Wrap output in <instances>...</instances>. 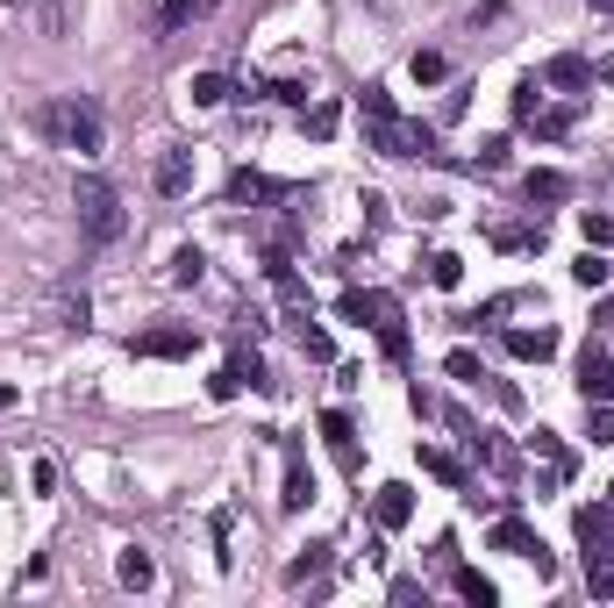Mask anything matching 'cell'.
Instances as JSON below:
<instances>
[{
    "label": "cell",
    "instance_id": "cell-39",
    "mask_svg": "<svg viewBox=\"0 0 614 608\" xmlns=\"http://www.w3.org/2000/svg\"><path fill=\"white\" fill-rule=\"evenodd\" d=\"M265 93H272V101H286V107H307V87H300V79H279V87H265Z\"/></svg>",
    "mask_w": 614,
    "mask_h": 608
},
{
    "label": "cell",
    "instance_id": "cell-44",
    "mask_svg": "<svg viewBox=\"0 0 614 608\" xmlns=\"http://www.w3.org/2000/svg\"><path fill=\"white\" fill-rule=\"evenodd\" d=\"M607 502H614V494H607Z\"/></svg>",
    "mask_w": 614,
    "mask_h": 608
},
{
    "label": "cell",
    "instance_id": "cell-32",
    "mask_svg": "<svg viewBox=\"0 0 614 608\" xmlns=\"http://www.w3.org/2000/svg\"><path fill=\"white\" fill-rule=\"evenodd\" d=\"M428 279H436V287H458V279H464V258L436 251V258H428Z\"/></svg>",
    "mask_w": 614,
    "mask_h": 608
},
{
    "label": "cell",
    "instance_id": "cell-9",
    "mask_svg": "<svg viewBox=\"0 0 614 608\" xmlns=\"http://www.w3.org/2000/svg\"><path fill=\"white\" fill-rule=\"evenodd\" d=\"M529 458H536V472H543V494H558V486L572 480V452H564L558 430H536L529 436Z\"/></svg>",
    "mask_w": 614,
    "mask_h": 608
},
{
    "label": "cell",
    "instance_id": "cell-6",
    "mask_svg": "<svg viewBox=\"0 0 614 608\" xmlns=\"http://www.w3.org/2000/svg\"><path fill=\"white\" fill-rule=\"evenodd\" d=\"M494 552H508V558H529V566H536V580H550V573H558V558H550V544L536 537V530H529L522 516H494Z\"/></svg>",
    "mask_w": 614,
    "mask_h": 608
},
{
    "label": "cell",
    "instance_id": "cell-2",
    "mask_svg": "<svg viewBox=\"0 0 614 608\" xmlns=\"http://www.w3.org/2000/svg\"><path fill=\"white\" fill-rule=\"evenodd\" d=\"M43 129H51L65 151H79V157H101V143H107V122H101V107L86 101V93H57V101L43 107Z\"/></svg>",
    "mask_w": 614,
    "mask_h": 608
},
{
    "label": "cell",
    "instance_id": "cell-34",
    "mask_svg": "<svg viewBox=\"0 0 614 608\" xmlns=\"http://www.w3.org/2000/svg\"><path fill=\"white\" fill-rule=\"evenodd\" d=\"M444 51H414V79H422V87H436V79H444Z\"/></svg>",
    "mask_w": 614,
    "mask_h": 608
},
{
    "label": "cell",
    "instance_id": "cell-1",
    "mask_svg": "<svg viewBox=\"0 0 614 608\" xmlns=\"http://www.w3.org/2000/svg\"><path fill=\"white\" fill-rule=\"evenodd\" d=\"M358 115H364V143H372L379 157H436V129H428V122H408L386 101V87H364Z\"/></svg>",
    "mask_w": 614,
    "mask_h": 608
},
{
    "label": "cell",
    "instance_id": "cell-24",
    "mask_svg": "<svg viewBox=\"0 0 614 608\" xmlns=\"http://www.w3.org/2000/svg\"><path fill=\"white\" fill-rule=\"evenodd\" d=\"M187 93H193V107H222L236 87H229L222 72H193V87H187Z\"/></svg>",
    "mask_w": 614,
    "mask_h": 608
},
{
    "label": "cell",
    "instance_id": "cell-37",
    "mask_svg": "<svg viewBox=\"0 0 614 608\" xmlns=\"http://www.w3.org/2000/svg\"><path fill=\"white\" fill-rule=\"evenodd\" d=\"M307 137H336V107H307Z\"/></svg>",
    "mask_w": 614,
    "mask_h": 608
},
{
    "label": "cell",
    "instance_id": "cell-35",
    "mask_svg": "<svg viewBox=\"0 0 614 608\" xmlns=\"http://www.w3.org/2000/svg\"><path fill=\"white\" fill-rule=\"evenodd\" d=\"M536 107H543V87H536V79H522V87H514V122H529Z\"/></svg>",
    "mask_w": 614,
    "mask_h": 608
},
{
    "label": "cell",
    "instance_id": "cell-18",
    "mask_svg": "<svg viewBox=\"0 0 614 608\" xmlns=\"http://www.w3.org/2000/svg\"><path fill=\"white\" fill-rule=\"evenodd\" d=\"M543 215H536V223H494V243L500 251H543Z\"/></svg>",
    "mask_w": 614,
    "mask_h": 608
},
{
    "label": "cell",
    "instance_id": "cell-42",
    "mask_svg": "<svg viewBox=\"0 0 614 608\" xmlns=\"http://www.w3.org/2000/svg\"><path fill=\"white\" fill-rule=\"evenodd\" d=\"M586 8H593V15H614V0H586Z\"/></svg>",
    "mask_w": 614,
    "mask_h": 608
},
{
    "label": "cell",
    "instance_id": "cell-43",
    "mask_svg": "<svg viewBox=\"0 0 614 608\" xmlns=\"http://www.w3.org/2000/svg\"><path fill=\"white\" fill-rule=\"evenodd\" d=\"M8 8H29V0H8Z\"/></svg>",
    "mask_w": 614,
    "mask_h": 608
},
{
    "label": "cell",
    "instance_id": "cell-38",
    "mask_svg": "<svg viewBox=\"0 0 614 608\" xmlns=\"http://www.w3.org/2000/svg\"><path fill=\"white\" fill-rule=\"evenodd\" d=\"M29 486H36V494H57V466H51V458H36V466H29Z\"/></svg>",
    "mask_w": 614,
    "mask_h": 608
},
{
    "label": "cell",
    "instance_id": "cell-29",
    "mask_svg": "<svg viewBox=\"0 0 614 608\" xmlns=\"http://www.w3.org/2000/svg\"><path fill=\"white\" fill-rule=\"evenodd\" d=\"M586 430L593 444H614V401H586Z\"/></svg>",
    "mask_w": 614,
    "mask_h": 608
},
{
    "label": "cell",
    "instance_id": "cell-5",
    "mask_svg": "<svg viewBox=\"0 0 614 608\" xmlns=\"http://www.w3.org/2000/svg\"><path fill=\"white\" fill-rule=\"evenodd\" d=\"M343 315H350V322H372L379 330V344H386V358L393 365H408V322H400V301L393 294H343Z\"/></svg>",
    "mask_w": 614,
    "mask_h": 608
},
{
    "label": "cell",
    "instance_id": "cell-8",
    "mask_svg": "<svg viewBox=\"0 0 614 608\" xmlns=\"http://www.w3.org/2000/svg\"><path fill=\"white\" fill-rule=\"evenodd\" d=\"M201 351V330L193 322H157V330L137 337V358H193Z\"/></svg>",
    "mask_w": 614,
    "mask_h": 608
},
{
    "label": "cell",
    "instance_id": "cell-7",
    "mask_svg": "<svg viewBox=\"0 0 614 608\" xmlns=\"http://www.w3.org/2000/svg\"><path fill=\"white\" fill-rule=\"evenodd\" d=\"M464 444H472V458H478L486 472H494L500 486H514V480H522V452H514V444H508L500 430H472Z\"/></svg>",
    "mask_w": 614,
    "mask_h": 608
},
{
    "label": "cell",
    "instance_id": "cell-25",
    "mask_svg": "<svg viewBox=\"0 0 614 608\" xmlns=\"http://www.w3.org/2000/svg\"><path fill=\"white\" fill-rule=\"evenodd\" d=\"M529 129H536L543 143H564V137H572V107H536Z\"/></svg>",
    "mask_w": 614,
    "mask_h": 608
},
{
    "label": "cell",
    "instance_id": "cell-23",
    "mask_svg": "<svg viewBox=\"0 0 614 608\" xmlns=\"http://www.w3.org/2000/svg\"><path fill=\"white\" fill-rule=\"evenodd\" d=\"M322 436L336 444L343 466H358V436H350V416H343V408H329V416H322Z\"/></svg>",
    "mask_w": 614,
    "mask_h": 608
},
{
    "label": "cell",
    "instance_id": "cell-31",
    "mask_svg": "<svg viewBox=\"0 0 614 608\" xmlns=\"http://www.w3.org/2000/svg\"><path fill=\"white\" fill-rule=\"evenodd\" d=\"M500 165H508V137H486L472 157V173H500Z\"/></svg>",
    "mask_w": 614,
    "mask_h": 608
},
{
    "label": "cell",
    "instance_id": "cell-14",
    "mask_svg": "<svg viewBox=\"0 0 614 608\" xmlns=\"http://www.w3.org/2000/svg\"><path fill=\"white\" fill-rule=\"evenodd\" d=\"M408 516H414V494H408L400 480H393V486H379V494H372V522H379V530H400Z\"/></svg>",
    "mask_w": 614,
    "mask_h": 608
},
{
    "label": "cell",
    "instance_id": "cell-11",
    "mask_svg": "<svg viewBox=\"0 0 614 608\" xmlns=\"http://www.w3.org/2000/svg\"><path fill=\"white\" fill-rule=\"evenodd\" d=\"M579 394L586 401H614V358H607V344H586L579 351Z\"/></svg>",
    "mask_w": 614,
    "mask_h": 608
},
{
    "label": "cell",
    "instance_id": "cell-15",
    "mask_svg": "<svg viewBox=\"0 0 614 608\" xmlns=\"http://www.w3.org/2000/svg\"><path fill=\"white\" fill-rule=\"evenodd\" d=\"M315 502V480H307V458L300 444H286V486H279V508H307Z\"/></svg>",
    "mask_w": 614,
    "mask_h": 608
},
{
    "label": "cell",
    "instance_id": "cell-10",
    "mask_svg": "<svg viewBox=\"0 0 614 608\" xmlns=\"http://www.w3.org/2000/svg\"><path fill=\"white\" fill-rule=\"evenodd\" d=\"M243 387H272V380H265V365H257L251 351H236V358H229L222 372H215V380H207V394H215V401H236Z\"/></svg>",
    "mask_w": 614,
    "mask_h": 608
},
{
    "label": "cell",
    "instance_id": "cell-40",
    "mask_svg": "<svg viewBox=\"0 0 614 608\" xmlns=\"http://www.w3.org/2000/svg\"><path fill=\"white\" fill-rule=\"evenodd\" d=\"M593 330H600V337H614V301H600V308H593Z\"/></svg>",
    "mask_w": 614,
    "mask_h": 608
},
{
    "label": "cell",
    "instance_id": "cell-22",
    "mask_svg": "<svg viewBox=\"0 0 614 608\" xmlns=\"http://www.w3.org/2000/svg\"><path fill=\"white\" fill-rule=\"evenodd\" d=\"M322 573H329V544H307V552L286 566V587H315Z\"/></svg>",
    "mask_w": 614,
    "mask_h": 608
},
{
    "label": "cell",
    "instance_id": "cell-41",
    "mask_svg": "<svg viewBox=\"0 0 614 608\" xmlns=\"http://www.w3.org/2000/svg\"><path fill=\"white\" fill-rule=\"evenodd\" d=\"M593 79H600V87H614V51H607V58H600V65H593Z\"/></svg>",
    "mask_w": 614,
    "mask_h": 608
},
{
    "label": "cell",
    "instance_id": "cell-28",
    "mask_svg": "<svg viewBox=\"0 0 614 608\" xmlns=\"http://www.w3.org/2000/svg\"><path fill=\"white\" fill-rule=\"evenodd\" d=\"M444 372H450V380H464V387H478V380H486L478 351H450V358H444Z\"/></svg>",
    "mask_w": 614,
    "mask_h": 608
},
{
    "label": "cell",
    "instance_id": "cell-3",
    "mask_svg": "<svg viewBox=\"0 0 614 608\" xmlns=\"http://www.w3.org/2000/svg\"><path fill=\"white\" fill-rule=\"evenodd\" d=\"M572 530H579V552H586V594H614V502L579 508Z\"/></svg>",
    "mask_w": 614,
    "mask_h": 608
},
{
    "label": "cell",
    "instance_id": "cell-4",
    "mask_svg": "<svg viewBox=\"0 0 614 608\" xmlns=\"http://www.w3.org/2000/svg\"><path fill=\"white\" fill-rule=\"evenodd\" d=\"M72 208H79V229H86L93 243H115L121 229H129V215H121V193L107 187V179H93V173L72 187Z\"/></svg>",
    "mask_w": 614,
    "mask_h": 608
},
{
    "label": "cell",
    "instance_id": "cell-13",
    "mask_svg": "<svg viewBox=\"0 0 614 608\" xmlns=\"http://www.w3.org/2000/svg\"><path fill=\"white\" fill-rule=\"evenodd\" d=\"M157 193H165V201H187L193 193V151H165L157 157Z\"/></svg>",
    "mask_w": 614,
    "mask_h": 608
},
{
    "label": "cell",
    "instance_id": "cell-30",
    "mask_svg": "<svg viewBox=\"0 0 614 608\" xmlns=\"http://www.w3.org/2000/svg\"><path fill=\"white\" fill-rule=\"evenodd\" d=\"M458 594H464V601H478V608H494V580H486V573H472V566L458 573Z\"/></svg>",
    "mask_w": 614,
    "mask_h": 608
},
{
    "label": "cell",
    "instance_id": "cell-19",
    "mask_svg": "<svg viewBox=\"0 0 614 608\" xmlns=\"http://www.w3.org/2000/svg\"><path fill=\"white\" fill-rule=\"evenodd\" d=\"M508 351L522 365H543L550 351H558V330H508Z\"/></svg>",
    "mask_w": 614,
    "mask_h": 608
},
{
    "label": "cell",
    "instance_id": "cell-12",
    "mask_svg": "<svg viewBox=\"0 0 614 608\" xmlns=\"http://www.w3.org/2000/svg\"><path fill=\"white\" fill-rule=\"evenodd\" d=\"M543 87H558V93H579V87H593V65H586L579 51H558L543 65Z\"/></svg>",
    "mask_w": 614,
    "mask_h": 608
},
{
    "label": "cell",
    "instance_id": "cell-16",
    "mask_svg": "<svg viewBox=\"0 0 614 608\" xmlns=\"http://www.w3.org/2000/svg\"><path fill=\"white\" fill-rule=\"evenodd\" d=\"M229 201H236V208H257V201H286V187L265 179V173H236L229 179Z\"/></svg>",
    "mask_w": 614,
    "mask_h": 608
},
{
    "label": "cell",
    "instance_id": "cell-17",
    "mask_svg": "<svg viewBox=\"0 0 614 608\" xmlns=\"http://www.w3.org/2000/svg\"><path fill=\"white\" fill-rule=\"evenodd\" d=\"M522 201H529V208H536V201L558 208V201H572V179H564V173H529V179H522Z\"/></svg>",
    "mask_w": 614,
    "mask_h": 608
},
{
    "label": "cell",
    "instance_id": "cell-21",
    "mask_svg": "<svg viewBox=\"0 0 614 608\" xmlns=\"http://www.w3.org/2000/svg\"><path fill=\"white\" fill-rule=\"evenodd\" d=\"M422 472H428V480H444V486H458V494L472 486V472H464L450 452H436V444H422Z\"/></svg>",
    "mask_w": 614,
    "mask_h": 608
},
{
    "label": "cell",
    "instance_id": "cell-36",
    "mask_svg": "<svg viewBox=\"0 0 614 608\" xmlns=\"http://www.w3.org/2000/svg\"><path fill=\"white\" fill-rule=\"evenodd\" d=\"M201 251H179V258H171V279H179V287H193V279H201Z\"/></svg>",
    "mask_w": 614,
    "mask_h": 608
},
{
    "label": "cell",
    "instance_id": "cell-26",
    "mask_svg": "<svg viewBox=\"0 0 614 608\" xmlns=\"http://www.w3.org/2000/svg\"><path fill=\"white\" fill-rule=\"evenodd\" d=\"M579 237L593 243V251H607V243H614V215H607V208H586V215H579Z\"/></svg>",
    "mask_w": 614,
    "mask_h": 608
},
{
    "label": "cell",
    "instance_id": "cell-20",
    "mask_svg": "<svg viewBox=\"0 0 614 608\" xmlns=\"http://www.w3.org/2000/svg\"><path fill=\"white\" fill-rule=\"evenodd\" d=\"M115 573H121V587L151 594V587H157V558H151V552H121V558H115Z\"/></svg>",
    "mask_w": 614,
    "mask_h": 608
},
{
    "label": "cell",
    "instance_id": "cell-27",
    "mask_svg": "<svg viewBox=\"0 0 614 608\" xmlns=\"http://www.w3.org/2000/svg\"><path fill=\"white\" fill-rule=\"evenodd\" d=\"M607 273H614V265H607V258H600L593 243H586V258H579V265H572V279H579L586 294H593V287H607Z\"/></svg>",
    "mask_w": 614,
    "mask_h": 608
},
{
    "label": "cell",
    "instance_id": "cell-33",
    "mask_svg": "<svg viewBox=\"0 0 614 608\" xmlns=\"http://www.w3.org/2000/svg\"><path fill=\"white\" fill-rule=\"evenodd\" d=\"M300 351H307V358H336V344H329V330H307V315H300Z\"/></svg>",
    "mask_w": 614,
    "mask_h": 608
}]
</instances>
